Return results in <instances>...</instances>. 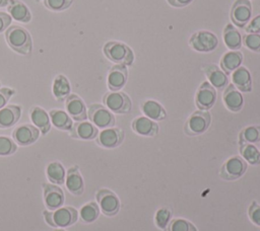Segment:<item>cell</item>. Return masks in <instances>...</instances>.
I'll list each match as a JSON object with an SVG mask.
<instances>
[{"mask_svg":"<svg viewBox=\"0 0 260 231\" xmlns=\"http://www.w3.org/2000/svg\"><path fill=\"white\" fill-rule=\"evenodd\" d=\"M66 112L71 119L80 122L87 119V110L83 100L76 94H70L65 99Z\"/></svg>","mask_w":260,"mask_h":231,"instance_id":"obj_15","label":"cell"},{"mask_svg":"<svg viewBox=\"0 0 260 231\" xmlns=\"http://www.w3.org/2000/svg\"><path fill=\"white\" fill-rule=\"evenodd\" d=\"M65 185L67 190L74 196H80L83 194L84 182L77 165L71 166L67 170L65 176Z\"/></svg>","mask_w":260,"mask_h":231,"instance_id":"obj_16","label":"cell"},{"mask_svg":"<svg viewBox=\"0 0 260 231\" xmlns=\"http://www.w3.org/2000/svg\"><path fill=\"white\" fill-rule=\"evenodd\" d=\"M203 71H204L205 75L207 76L209 83L214 88L222 89L228 85L229 79H228L226 74L222 70L218 69L216 66H214V65L205 66L203 68Z\"/></svg>","mask_w":260,"mask_h":231,"instance_id":"obj_25","label":"cell"},{"mask_svg":"<svg viewBox=\"0 0 260 231\" xmlns=\"http://www.w3.org/2000/svg\"><path fill=\"white\" fill-rule=\"evenodd\" d=\"M56 231H65V230H63V229H57Z\"/></svg>","mask_w":260,"mask_h":231,"instance_id":"obj_46","label":"cell"},{"mask_svg":"<svg viewBox=\"0 0 260 231\" xmlns=\"http://www.w3.org/2000/svg\"><path fill=\"white\" fill-rule=\"evenodd\" d=\"M132 129L136 134L145 137H154L158 132L157 124L146 117L136 118L132 122Z\"/></svg>","mask_w":260,"mask_h":231,"instance_id":"obj_22","label":"cell"},{"mask_svg":"<svg viewBox=\"0 0 260 231\" xmlns=\"http://www.w3.org/2000/svg\"><path fill=\"white\" fill-rule=\"evenodd\" d=\"M43 196L45 206L49 211H54L62 207L65 201L62 188L54 183H43Z\"/></svg>","mask_w":260,"mask_h":231,"instance_id":"obj_9","label":"cell"},{"mask_svg":"<svg viewBox=\"0 0 260 231\" xmlns=\"http://www.w3.org/2000/svg\"><path fill=\"white\" fill-rule=\"evenodd\" d=\"M141 109L146 118L152 121H161L166 118L164 107L155 100H146L142 103Z\"/></svg>","mask_w":260,"mask_h":231,"instance_id":"obj_30","label":"cell"},{"mask_svg":"<svg viewBox=\"0 0 260 231\" xmlns=\"http://www.w3.org/2000/svg\"><path fill=\"white\" fill-rule=\"evenodd\" d=\"M9 3V0H0V7H5Z\"/></svg>","mask_w":260,"mask_h":231,"instance_id":"obj_45","label":"cell"},{"mask_svg":"<svg viewBox=\"0 0 260 231\" xmlns=\"http://www.w3.org/2000/svg\"><path fill=\"white\" fill-rule=\"evenodd\" d=\"M260 142V126H250L245 128L239 136V143L253 144Z\"/></svg>","mask_w":260,"mask_h":231,"instance_id":"obj_34","label":"cell"},{"mask_svg":"<svg viewBox=\"0 0 260 231\" xmlns=\"http://www.w3.org/2000/svg\"><path fill=\"white\" fill-rule=\"evenodd\" d=\"M21 107L16 104H8L0 109V129L13 127L20 119Z\"/></svg>","mask_w":260,"mask_h":231,"instance_id":"obj_20","label":"cell"},{"mask_svg":"<svg viewBox=\"0 0 260 231\" xmlns=\"http://www.w3.org/2000/svg\"><path fill=\"white\" fill-rule=\"evenodd\" d=\"M222 99L225 107L234 112L240 111L244 104L242 93L233 84L228 85V87L224 89Z\"/></svg>","mask_w":260,"mask_h":231,"instance_id":"obj_19","label":"cell"},{"mask_svg":"<svg viewBox=\"0 0 260 231\" xmlns=\"http://www.w3.org/2000/svg\"><path fill=\"white\" fill-rule=\"evenodd\" d=\"M168 231H197L196 227L188 220L182 218H176L170 221Z\"/></svg>","mask_w":260,"mask_h":231,"instance_id":"obj_36","label":"cell"},{"mask_svg":"<svg viewBox=\"0 0 260 231\" xmlns=\"http://www.w3.org/2000/svg\"><path fill=\"white\" fill-rule=\"evenodd\" d=\"M245 46L254 52L260 53V34L259 33H248L244 36Z\"/></svg>","mask_w":260,"mask_h":231,"instance_id":"obj_39","label":"cell"},{"mask_svg":"<svg viewBox=\"0 0 260 231\" xmlns=\"http://www.w3.org/2000/svg\"><path fill=\"white\" fill-rule=\"evenodd\" d=\"M95 199L100 210L106 216H114L120 210V201L118 197L110 189L101 188L95 194Z\"/></svg>","mask_w":260,"mask_h":231,"instance_id":"obj_8","label":"cell"},{"mask_svg":"<svg viewBox=\"0 0 260 231\" xmlns=\"http://www.w3.org/2000/svg\"><path fill=\"white\" fill-rule=\"evenodd\" d=\"M128 77L126 66L117 64L113 66L108 75V87L112 91H118L124 87Z\"/></svg>","mask_w":260,"mask_h":231,"instance_id":"obj_18","label":"cell"},{"mask_svg":"<svg viewBox=\"0 0 260 231\" xmlns=\"http://www.w3.org/2000/svg\"><path fill=\"white\" fill-rule=\"evenodd\" d=\"M30 120L42 135H46L51 130V120L49 113L40 106H32L29 110Z\"/></svg>","mask_w":260,"mask_h":231,"instance_id":"obj_21","label":"cell"},{"mask_svg":"<svg viewBox=\"0 0 260 231\" xmlns=\"http://www.w3.org/2000/svg\"><path fill=\"white\" fill-rule=\"evenodd\" d=\"M87 117L96 128L107 129L115 125V117L113 112L106 106L93 103L90 104L87 109Z\"/></svg>","mask_w":260,"mask_h":231,"instance_id":"obj_4","label":"cell"},{"mask_svg":"<svg viewBox=\"0 0 260 231\" xmlns=\"http://www.w3.org/2000/svg\"><path fill=\"white\" fill-rule=\"evenodd\" d=\"M104 53L109 60L116 64L129 66L134 61L132 50L123 43L108 42L104 46Z\"/></svg>","mask_w":260,"mask_h":231,"instance_id":"obj_3","label":"cell"},{"mask_svg":"<svg viewBox=\"0 0 260 231\" xmlns=\"http://www.w3.org/2000/svg\"><path fill=\"white\" fill-rule=\"evenodd\" d=\"M36 1H37V2H40V1H41V0H36Z\"/></svg>","mask_w":260,"mask_h":231,"instance_id":"obj_47","label":"cell"},{"mask_svg":"<svg viewBox=\"0 0 260 231\" xmlns=\"http://www.w3.org/2000/svg\"><path fill=\"white\" fill-rule=\"evenodd\" d=\"M171 217H172L171 210L167 207H162L156 211L155 216H154V223L159 229L165 231V230H167V228L169 226Z\"/></svg>","mask_w":260,"mask_h":231,"instance_id":"obj_35","label":"cell"},{"mask_svg":"<svg viewBox=\"0 0 260 231\" xmlns=\"http://www.w3.org/2000/svg\"><path fill=\"white\" fill-rule=\"evenodd\" d=\"M14 93L15 91L12 88L0 87V109L7 104V102Z\"/></svg>","mask_w":260,"mask_h":231,"instance_id":"obj_41","label":"cell"},{"mask_svg":"<svg viewBox=\"0 0 260 231\" xmlns=\"http://www.w3.org/2000/svg\"><path fill=\"white\" fill-rule=\"evenodd\" d=\"M103 100L106 107L112 112L128 113L131 109V100L124 92L112 91L106 93Z\"/></svg>","mask_w":260,"mask_h":231,"instance_id":"obj_6","label":"cell"},{"mask_svg":"<svg viewBox=\"0 0 260 231\" xmlns=\"http://www.w3.org/2000/svg\"><path fill=\"white\" fill-rule=\"evenodd\" d=\"M40 131L34 125L24 124L16 127L12 132V138L17 145L28 146L34 144L40 137Z\"/></svg>","mask_w":260,"mask_h":231,"instance_id":"obj_12","label":"cell"},{"mask_svg":"<svg viewBox=\"0 0 260 231\" xmlns=\"http://www.w3.org/2000/svg\"><path fill=\"white\" fill-rule=\"evenodd\" d=\"M190 46L198 52H211L218 46L217 36L207 30H199L192 34L189 41Z\"/></svg>","mask_w":260,"mask_h":231,"instance_id":"obj_7","label":"cell"},{"mask_svg":"<svg viewBox=\"0 0 260 231\" xmlns=\"http://www.w3.org/2000/svg\"><path fill=\"white\" fill-rule=\"evenodd\" d=\"M233 85L240 91L250 92L252 89V79L250 72L245 67H239L232 75Z\"/></svg>","mask_w":260,"mask_h":231,"instance_id":"obj_24","label":"cell"},{"mask_svg":"<svg viewBox=\"0 0 260 231\" xmlns=\"http://www.w3.org/2000/svg\"><path fill=\"white\" fill-rule=\"evenodd\" d=\"M7 10L11 18H14L19 22H29L31 19V13L28 7L20 0H9Z\"/></svg>","mask_w":260,"mask_h":231,"instance_id":"obj_23","label":"cell"},{"mask_svg":"<svg viewBox=\"0 0 260 231\" xmlns=\"http://www.w3.org/2000/svg\"><path fill=\"white\" fill-rule=\"evenodd\" d=\"M51 124L61 131H70L73 123L70 115L62 109H51L49 112Z\"/></svg>","mask_w":260,"mask_h":231,"instance_id":"obj_27","label":"cell"},{"mask_svg":"<svg viewBox=\"0 0 260 231\" xmlns=\"http://www.w3.org/2000/svg\"><path fill=\"white\" fill-rule=\"evenodd\" d=\"M169 4H171L174 7H184L190 4L193 0H167Z\"/></svg>","mask_w":260,"mask_h":231,"instance_id":"obj_44","label":"cell"},{"mask_svg":"<svg viewBox=\"0 0 260 231\" xmlns=\"http://www.w3.org/2000/svg\"><path fill=\"white\" fill-rule=\"evenodd\" d=\"M70 137L81 140H92L96 138L99 131L98 128L90 122L80 121L73 124L72 129L69 131Z\"/></svg>","mask_w":260,"mask_h":231,"instance_id":"obj_17","label":"cell"},{"mask_svg":"<svg viewBox=\"0 0 260 231\" xmlns=\"http://www.w3.org/2000/svg\"><path fill=\"white\" fill-rule=\"evenodd\" d=\"M46 175L51 183L58 185L63 184L65 182V168L58 161H54L48 164L46 168Z\"/></svg>","mask_w":260,"mask_h":231,"instance_id":"obj_29","label":"cell"},{"mask_svg":"<svg viewBox=\"0 0 260 231\" xmlns=\"http://www.w3.org/2000/svg\"><path fill=\"white\" fill-rule=\"evenodd\" d=\"M0 87H1V82H0Z\"/></svg>","mask_w":260,"mask_h":231,"instance_id":"obj_48","label":"cell"},{"mask_svg":"<svg viewBox=\"0 0 260 231\" xmlns=\"http://www.w3.org/2000/svg\"><path fill=\"white\" fill-rule=\"evenodd\" d=\"M70 83L64 75H57L53 81L52 92L54 97L59 101H64L70 95Z\"/></svg>","mask_w":260,"mask_h":231,"instance_id":"obj_26","label":"cell"},{"mask_svg":"<svg viewBox=\"0 0 260 231\" xmlns=\"http://www.w3.org/2000/svg\"><path fill=\"white\" fill-rule=\"evenodd\" d=\"M247 169V162L240 156H234L228 159L220 168V176L228 180L241 177Z\"/></svg>","mask_w":260,"mask_h":231,"instance_id":"obj_10","label":"cell"},{"mask_svg":"<svg viewBox=\"0 0 260 231\" xmlns=\"http://www.w3.org/2000/svg\"><path fill=\"white\" fill-rule=\"evenodd\" d=\"M43 214L46 223L55 228H66L72 226L78 220L77 210L70 206H62L54 211L45 210Z\"/></svg>","mask_w":260,"mask_h":231,"instance_id":"obj_2","label":"cell"},{"mask_svg":"<svg viewBox=\"0 0 260 231\" xmlns=\"http://www.w3.org/2000/svg\"><path fill=\"white\" fill-rule=\"evenodd\" d=\"M5 40L8 46L20 55H29L32 50V42L29 32L20 25H11L5 31Z\"/></svg>","mask_w":260,"mask_h":231,"instance_id":"obj_1","label":"cell"},{"mask_svg":"<svg viewBox=\"0 0 260 231\" xmlns=\"http://www.w3.org/2000/svg\"><path fill=\"white\" fill-rule=\"evenodd\" d=\"M73 0H44V5L52 11H63L70 7Z\"/></svg>","mask_w":260,"mask_h":231,"instance_id":"obj_38","label":"cell"},{"mask_svg":"<svg viewBox=\"0 0 260 231\" xmlns=\"http://www.w3.org/2000/svg\"><path fill=\"white\" fill-rule=\"evenodd\" d=\"M216 100L215 88L207 81H204L198 88L195 95L196 106L200 110H207L213 106Z\"/></svg>","mask_w":260,"mask_h":231,"instance_id":"obj_11","label":"cell"},{"mask_svg":"<svg viewBox=\"0 0 260 231\" xmlns=\"http://www.w3.org/2000/svg\"><path fill=\"white\" fill-rule=\"evenodd\" d=\"M248 214L250 220L257 226H260V205H258L256 202H252L249 207Z\"/></svg>","mask_w":260,"mask_h":231,"instance_id":"obj_40","label":"cell"},{"mask_svg":"<svg viewBox=\"0 0 260 231\" xmlns=\"http://www.w3.org/2000/svg\"><path fill=\"white\" fill-rule=\"evenodd\" d=\"M100 216V207L95 202H89L81 207L79 211L80 220L83 223H92Z\"/></svg>","mask_w":260,"mask_h":231,"instance_id":"obj_32","label":"cell"},{"mask_svg":"<svg viewBox=\"0 0 260 231\" xmlns=\"http://www.w3.org/2000/svg\"><path fill=\"white\" fill-rule=\"evenodd\" d=\"M252 15V5L249 0H236L231 10V18L233 22L244 27L250 21Z\"/></svg>","mask_w":260,"mask_h":231,"instance_id":"obj_13","label":"cell"},{"mask_svg":"<svg viewBox=\"0 0 260 231\" xmlns=\"http://www.w3.org/2000/svg\"><path fill=\"white\" fill-rule=\"evenodd\" d=\"M17 150V144L14 140L6 137L0 136V156H8L15 153Z\"/></svg>","mask_w":260,"mask_h":231,"instance_id":"obj_37","label":"cell"},{"mask_svg":"<svg viewBox=\"0 0 260 231\" xmlns=\"http://www.w3.org/2000/svg\"><path fill=\"white\" fill-rule=\"evenodd\" d=\"M11 23V16L3 11H0V32L6 30Z\"/></svg>","mask_w":260,"mask_h":231,"instance_id":"obj_43","label":"cell"},{"mask_svg":"<svg viewBox=\"0 0 260 231\" xmlns=\"http://www.w3.org/2000/svg\"><path fill=\"white\" fill-rule=\"evenodd\" d=\"M124 139V132L120 128H107L96 136V143L104 148L118 147Z\"/></svg>","mask_w":260,"mask_h":231,"instance_id":"obj_14","label":"cell"},{"mask_svg":"<svg viewBox=\"0 0 260 231\" xmlns=\"http://www.w3.org/2000/svg\"><path fill=\"white\" fill-rule=\"evenodd\" d=\"M243 61V54L239 51H232L224 54L220 60V67L224 73H232L240 67Z\"/></svg>","mask_w":260,"mask_h":231,"instance_id":"obj_28","label":"cell"},{"mask_svg":"<svg viewBox=\"0 0 260 231\" xmlns=\"http://www.w3.org/2000/svg\"><path fill=\"white\" fill-rule=\"evenodd\" d=\"M223 41L231 50H238L242 46V36L233 24H226L223 29Z\"/></svg>","mask_w":260,"mask_h":231,"instance_id":"obj_31","label":"cell"},{"mask_svg":"<svg viewBox=\"0 0 260 231\" xmlns=\"http://www.w3.org/2000/svg\"><path fill=\"white\" fill-rule=\"evenodd\" d=\"M240 152L242 158L249 164L257 165L260 164V151L253 144H242L240 145Z\"/></svg>","mask_w":260,"mask_h":231,"instance_id":"obj_33","label":"cell"},{"mask_svg":"<svg viewBox=\"0 0 260 231\" xmlns=\"http://www.w3.org/2000/svg\"><path fill=\"white\" fill-rule=\"evenodd\" d=\"M245 29L249 33H258V32H260V14H258L250 22H248V25L245 26Z\"/></svg>","mask_w":260,"mask_h":231,"instance_id":"obj_42","label":"cell"},{"mask_svg":"<svg viewBox=\"0 0 260 231\" xmlns=\"http://www.w3.org/2000/svg\"><path fill=\"white\" fill-rule=\"evenodd\" d=\"M211 117L207 110H197L193 112L185 125V133L190 136L203 134L210 126Z\"/></svg>","mask_w":260,"mask_h":231,"instance_id":"obj_5","label":"cell"}]
</instances>
